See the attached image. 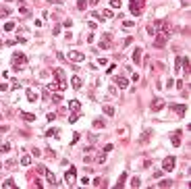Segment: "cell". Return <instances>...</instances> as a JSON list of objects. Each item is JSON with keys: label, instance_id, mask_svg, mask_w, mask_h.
I'll use <instances>...</instances> for the list:
<instances>
[{"label": "cell", "instance_id": "25", "mask_svg": "<svg viewBox=\"0 0 191 189\" xmlns=\"http://www.w3.org/2000/svg\"><path fill=\"white\" fill-rule=\"evenodd\" d=\"M77 8H79V11H85V8H87V0H77Z\"/></svg>", "mask_w": 191, "mask_h": 189}, {"label": "cell", "instance_id": "35", "mask_svg": "<svg viewBox=\"0 0 191 189\" xmlns=\"http://www.w3.org/2000/svg\"><path fill=\"white\" fill-rule=\"evenodd\" d=\"M110 6L112 8H121V0H110Z\"/></svg>", "mask_w": 191, "mask_h": 189}, {"label": "cell", "instance_id": "12", "mask_svg": "<svg viewBox=\"0 0 191 189\" xmlns=\"http://www.w3.org/2000/svg\"><path fill=\"white\" fill-rule=\"evenodd\" d=\"M44 175H46V179H48V183H50V185H54V187L58 185V183H56V175H54L52 171H48V168H46V173H44Z\"/></svg>", "mask_w": 191, "mask_h": 189}, {"label": "cell", "instance_id": "46", "mask_svg": "<svg viewBox=\"0 0 191 189\" xmlns=\"http://www.w3.org/2000/svg\"><path fill=\"white\" fill-rule=\"evenodd\" d=\"M0 168H2V164H0Z\"/></svg>", "mask_w": 191, "mask_h": 189}, {"label": "cell", "instance_id": "27", "mask_svg": "<svg viewBox=\"0 0 191 189\" xmlns=\"http://www.w3.org/2000/svg\"><path fill=\"white\" fill-rule=\"evenodd\" d=\"M13 29H15V23H13V21H6V23H4V31H13Z\"/></svg>", "mask_w": 191, "mask_h": 189}, {"label": "cell", "instance_id": "32", "mask_svg": "<svg viewBox=\"0 0 191 189\" xmlns=\"http://www.w3.org/2000/svg\"><path fill=\"white\" fill-rule=\"evenodd\" d=\"M19 13H21V15H25V17H27V15H29V8H27L25 4H21V6H19Z\"/></svg>", "mask_w": 191, "mask_h": 189}, {"label": "cell", "instance_id": "31", "mask_svg": "<svg viewBox=\"0 0 191 189\" xmlns=\"http://www.w3.org/2000/svg\"><path fill=\"white\" fill-rule=\"evenodd\" d=\"M139 185H141V179H139V177H133V179H131V187H139Z\"/></svg>", "mask_w": 191, "mask_h": 189}, {"label": "cell", "instance_id": "38", "mask_svg": "<svg viewBox=\"0 0 191 189\" xmlns=\"http://www.w3.org/2000/svg\"><path fill=\"white\" fill-rule=\"evenodd\" d=\"M77 119H79V114H71V116H69V123H75Z\"/></svg>", "mask_w": 191, "mask_h": 189}, {"label": "cell", "instance_id": "34", "mask_svg": "<svg viewBox=\"0 0 191 189\" xmlns=\"http://www.w3.org/2000/svg\"><path fill=\"white\" fill-rule=\"evenodd\" d=\"M60 100H62L60 93H54V96H52V102H54V104H60Z\"/></svg>", "mask_w": 191, "mask_h": 189}, {"label": "cell", "instance_id": "10", "mask_svg": "<svg viewBox=\"0 0 191 189\" xmlns=\"http://www.w3.org/2000/svg\"><path fill=\"white\" fill-rule=\"evenodd\" d=\"M164 108V100L162 98H154L152 100V110H162Z\"/></svg>", "mask_w": 191, "mask_h": 189}, {"label": "cell", "instance_id": "44", "mask_svg": "<svg viewBox=\"0 0 191 189\" xmlns=\"http://www.w3.org/2000/svg\"><path fill=\"white\" fill-rule=\"evenodd\" d=\"M77 141H79V133H75V135H73V139H71V144H77Z\"/></svg>", "mask_w": 191, "mask_h": 189}, {"label": "cell", "instance_id": "39", "mask_svg": "<svg viewBox=\"0 0 191 189\" xmlns=\"http://www.w3.org/2000/svg\"><path fill=\"white\" fill-rule=\"evenodd\" d=\"M100 185H102V179H100V177L93 179V187H100Z\"/></svg>", "mask_w": 191, "mask_h": 189}, {"label": "cell", "instance_id": "16", "mask_svg": "<svg viewBox=\"0 0 191 189\" xmlns=\"http://www.w3.org/2000/svg\"><path fill=\"white\" fill-rule=\"evenodd\" d=\"M21 164H23V166H29V164H31V154H23L21 156Z\"/></svg>", "mask_w": 191, "mask_h": 189}, {"label": "cell", "instance_id": "20", "mask_svg": "<svg viewBox=\"0 0 191 189\" xmlns=\"http://www.w3.org/2000/svg\"><path fill=\"white\" fill-rule=\"evenodd\" d=\"M104 125H106V119H95V121H93V127H95V129H102Z\"/></svg>", "mask_w": 191, "mask_h": 189}, {"label": "cell", "instance_id": "9", "mask_svg": "<svg viewBox=\"0 0 191 189\" xmlns=\"http://www.w3.org/2000/svg\"><path fill=\"white\" fill-rule=\"evenodd\" d=\"M69 110H71V114H79V110H81L79 100H71V102H69Z\"/></svg>", "mask_w": 191, "mask_h": 189}, {"label": "cell", "instance_id": "37", "mask_svg": "<svg viewBox=\"0 0 191 189\" xmlns=\"http://www.w3.org/2000/svg\"><path fill=\"white\" fill-rule=\"evenodd\" d=\"M46 135H48V137H58V131H56V129H50Z\"/></svg>", "mask_w": 191, "mask_h": 189}, {"label": "cell", "instance_id": "1", "mask_svg": "<svg viewBox=\"0 0 191 189\" xmlns=\"http://www.w3.org/2000/svg\"><path fill=\"white\" fill-rule=\"evenodd\" d=\"M11 64H13V69H15V71H21L23 67L27 64V56L23 54V52H15V54H13V62H11Z\"/></svg>", "mask_w": 191, "mask_h": 189}, {"label": "cell", "instance_id": "23", "mask_svg": "<svg viewBox=\"0 0 191 189\" xmlns=\"http://www.w3.org/2000/svg\"><path fill=\"white\" fill-rule=\"evenodd\" d=\"M102 110H104V114H106V116H112V114H114V108H112V106H106V104H104V106H102Z\"/></svg>", "mask_w": 191, "mask_h": 189}, {"label": "cell", "instance_id": "24", "mask_svg": "<svg viewBox=\"0 0 191 189\" xmlns=\"http://www.w3.org/2000/svg\"><path fill=\"white\" fill-rule=\"evenodd\" d=\"M11 150V144H0V154H8Z\"/></svg>", "mask_w": 191, "mask_h": 189}, {"label": "cell", "instance_id": "21", "mask_svg": "<svg viewBox=\"0 0 191 189\" xmlns=\"http://www.w3.org/2000/svg\"><path fill=\"white\" fill-rule=\"evenodd\" d=\"M106 156H108V152H104V150H102V152L98 154V158H95V162H98V164H102V162L106 160Z\"/></svg>", "mask_w": 191, "mask_h": 189}, {"label": "cell", "instance_id": "22", "mask_svg": "<svg viewBox=\"0 0 191 189\" xmlns=\"http://www.w3.org/2000/svg\"><path fill=\"white\" fill-rule=\"evenodd\" d=\"M181 62H183V67H185V71H187V73H189V71H191V60H189V56H185V58H183Z\"/></svg>", "mask_w": 191, "mask_h": 189}, {"label": "cell", "instance_id": "45", "mask_svg": "<svg viewBox=\"0 0 191 189\" xmlns=\"http://www.w3.org/2000/svg\"><path fill=\"white\" fill-rule=\"evenodd\" d=\"M52 33H54V35H58V33H60V25H56V27L52 29Z\"/></svg>", "mask_w": 191, "mask_h": 189}, {"label": "cell", "instance_id": "17", "mask_svg": "<svg viewBox=\"0 0 191 189\" xmlns=\"http://www.w3.org/2000/svg\"><path fill=\"white\" fill-rule=\"evenodd\" d=\"M133 62H135V64L141 62V48H137V50L133 52Z\"/></svg>", "mask_w": 191, "mask_h": 189}, {"label": "cell", "instance_id": "40", "mask_svg": "<svg viewBox=\"0 0 191 189\" xmlns=\"http://www.w3.org/2000/svg\"><path fill=\"white\" fill-rule=\"evenodd\" d=\"M98 2H100V0H87V6H95Z\"/></svg>", "mask_w": 191, "mask_h": 189}, {"label": "cell", "instance_id": "41", "mask_svg": "<svg viewBox=\"0 0 191 189\" xmlns=\"http://www.w3.org/2000/svg\"><path fill=\"white\" fill-rule=\"evenodd\" d=\"M148 33H150V35H156V31H154V27H152V23L148 25Z\"/></svg>", "mask_w": 191, "mask_h": 189}, {"label": "cell", "instance_id": "4", "mask_svg": "<svg viewBox=\"0 0 191 189\" xmlns=\"http://www.w3.org/2000/svg\"><path fill=\"white\" fill-rule=\"evenodd\" d=\"M175 166H177V160H175V156H166V158L162 160V171L170 173V171H175Z\"/></svg>", "mask_w": 191, "mask_h": 189}, {"label": "cell", "instance_id": "30", "mask_svg": "<svg viewBox=\"0 0 191 189\" xmlns=\"http://www.w3.org/2000/svg\"><path fill=\"white\" fill-rule=\"evenodd\" d=\"M150 137H152V131H150V129H148V131H146V133H143V137H141V144H146V141H148V139H150Z\"/></svg>", "mask_w": 191, "mask_h": 189}, {"label": "cell", "instance_id": "28", "mask_svg": "<svg viewBox=\"0 0 191 189\" xmlns=\"http://www.w3.org/2000/svg\"><path fill=\"white\" fill-rule=\"evenodd\" d=\"M127 181V173H123L121 177H118V183H116V187H123V183Z\"/></svg>", "mask_w": 191, "mask_h": 189}, {"label": "cell", "instance_id": "6", "mask_svg": "<svg viewBox=\"0 0 191 189\" xmlns=\"http://www.w3.org/2000/svg\"><path fill=\"white\" fill-rule=\"evenodd\" d=\"M64 181H66L69 185H73V183L77 181V171H75V168H66V173H64Z\"/></svg>", "mask_w": 191, "mask_h": 189}, {"label": "cell", "instance_id": "42", "mask_svg": "<svg viewBox=\"0 0 191 189\" xmlns=\"http://www.w3.org/2000/svg\"><path fill=\"white\" fill-rule=\"evenodd\" d=\"M131 44H133V38H127V40H125V44H123V46H125V48H127V46H131Z\"/></svg>", "mask_w": 191, "mask_h": 189}, {"label": "cell", "instance_id": "5", "mask_svg": "<svg viewBox=\"0 0 191 189\" xmlns=\"http://www.w3.org/2000/svg\"><path fill=\"white\" fill-rule=\"evenodd\" d=\"M66 58H69L71 62H83V60H85V54H83V52H77V50H69Z\"/></svg>", "mask_w": 191, "mask_h": 189}, {"label": "cell", "instance_id": "2", "mask_svg": "<svg viewBox=\"0 0 191 189\" xmlns=\"http://www.w3.org/2000/svg\"><path fill=\"white\" fill-rule=\"evenodd\" d=\"M170 40V31H158L156 33V40H154V48H164Z\"/></svg>", "mask_w": 191, "mask_h": 189}, {"label": "cell", "instance_id": "7", "mask_svg": "<svg viewBox=\"0 0 191 189\" xmlns=\"http://www.w3.org/2000/svg\"><path fill=\"white\" fill-rule=\"evenodd\" d=\"M129 2H131V13L137 17V15H141V4H143V0H129Z\"/></svg>", "mask_w": 191, "mask_h": 189}, {"label": "cell", "instance_id": "13", "mask_svg": "<svg viewBox=\"0 0 191 189\" xmlns=\"http://www.w3.org/2000/svg\"><path fill=\"white\" fill-rule=\"evenodd\" d=\"M114 83H116V87H121V89H125V87L129 85V81H127L125 77H114Z\"/></svg>", "mask_w": 191, "mask_h": 189}, {"label": "cell", "instance_id": "26", "mask_svg": "<svg viewBox=\"0 0 191 189\" xmlns=\"http://www.w3.org/2000/svg\"><path fill=\"white\" fill-rule=\"evenodd\" d=\"M11 15V8L8 6H0V17H8Z\"/></svg>", "mask_w": 191, "mask_h": 189}, {"label": "cell", "instance_id": "43", "mask_svg": "<svg viewBox=\"0 0 191 189\" xmlns=\"http://www.w3.org/2000/svg\"><path fill=\"white\" fill-rule=\"evenodd\" d=\"M112 150H114V146H112V144H106V148H104V152H112Z\"/></svg>", "mask_w": 191, "mask_h": 189}, {"label": "cell", "instance_id": "8", "mask_svg": "<svg viewBox=\"0 0 191 189\" xmlns=\"http://www.w3.org/2000/svg\"><path fill=\"white\" fill-rule=\"evenodd\" d=\"M110 44H112V38H110V33H106V35L100 40V46H98V48H100V50H106V48H110Z\"/></svg>", "mask_w": 191, "mask_h": 189}, {"label": "cell", "instance_id": "19", "mask_svg": "<svg viewBox=\"0 0 191 189\" xmlns=\"http://www.w3.org/2000/svg\"><path fill=\"white\" fill-rule=\"evenodd\" d=\"M71 83H73L75 89H81V85H83V81H81L79 77H73V79H71Z\"/></svg>", "mask_w": 191, "mask_h": 189}, {"label": "cell", "instance_id": "3", "mask_svg": "<svg viewBox=\"0 0 191 189\" xmlns=\"http://www.w3.org/2000/svg\"><path fill=\"white\" fill-rule=\"evenodd\" d=\"M54 79L58 81V83H56L58 89L64 91V89H66V77H64V71H62V69H54Z\"/></svg>", "mask_w": 191, "mask_h": 189}, {"label": "cell", "instance_id": "11", "mask_svg": "<svg viewBox=\"0 0 191 189\" xmlns=\"http://www.w3.org/2000/svg\"><path fill=\"white\" fill-rule=\"evenodd\" d=\"M170 110H175L179 116H183V114L187 112V106H185V104H175V106H170Z\"/></svg>", "mask_w": 191, "mask_h": 189}, {"label": "cell", "instance_id": "29", "mask_svg": "<svg viewBox=\"0 0 191 189\" xmlns=\"http://www.w3.org/2000/svg\"><path fill=\"white\" fill-rule=\"evenodd\" d=\"M158 187H173V181L164 179V181H160V183H158Z\"/></svg>", "mask_w": 191, "mask_h": 189}, {"label": "cell", "instance_id": "18", "mask_svg": "<svg viewBox=\"0 0 191 189\" xmlns=\"http://www.w3.org/2000/svg\"><path fill=\"white\" fill-rule=\"evenodd\" d=\"M27 100H29V102H37V93H35L33 89H27Z\"/></svg>", "mask_w": 191, "mask_h": 189}, {"label": "cell", "instance_id": "15", "mask_svg": "<svg viewBox=\"0 0 191 189\" xmlns=\"http://www.w3.org/2000/svg\"><path fill=\"white\" fill-rule=\"evenodd\" d=\"M21 119L27 121V123H33V121H35V114H31V112H21Z\"/></svg>", "mask_w": 191, "mask_h": 189}, {"label": "cell", "instance_id": "14", "mask_svg": "<svg viewBox=\"0 0 191 189\" xmlns=\"http://www.w3.org/2000/svg\"><path fill=\"white\" fill-rule=\"evenodd\" d=\"M170 141H173V146H175V148H179V146H181V131H175L173 137H170Z\"/></svg>", "mask_w": 191, "mask_h": 189}, {"label": "cell", "instance_id": "36", "mask_svg": "<svg viewBox=\"0 0 191 189\" xmlns=\"http://www.w3.org/2000/svg\"><path fill=\"white\" fill-rule=\"evenodd\" d=\"M133 25H135V23H133V21H123V27H125V29H131Z\"/></svg>", "mask_w": 191, "mask_h": 189}, {"label": "cell", "instance_id": "33", "mask_svg": "<svg viewBox=\"0 0 191 189\" xmlns=\"http://www.w3.org/2000/svg\"><path fill=\"white\" fill-rule=\"evenodd\" d=\"M2 187L6 189V187H17V185H15V181H13V179H8V181H4V183H2Z\"/></svg>", "mask_w": 191, "mask_h": 189}]
</instances>
